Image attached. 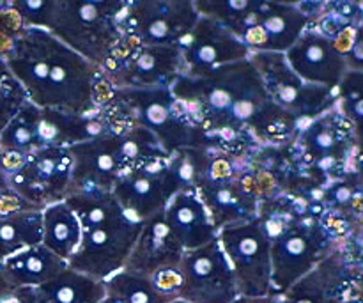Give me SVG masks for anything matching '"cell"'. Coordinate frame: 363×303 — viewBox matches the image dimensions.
I'll list each match as a JSON object with an SVG mask.
<instances>
[{
  "label": "cell",
  "instance_id": "cell-1",
  "mask_svg": "<svg viewBox=\"0 0 363 303\" xmlns=\"http://www.w3.org/2000/svg\"><path fill=\"white\" fill-rule=\"evenodd\" d=\"M170 91L195 126L211 137L216 148L234 155L250 153L257 145H286L305 128L298 117L273 103L250 59L201 78L183 75Z\"/></svg>",
  "mask_w": 363,
  "mask_h": 303
},
{
  "label": "cell",
  "instance_id": "cell-2",
  "mask_svg": "<svg viewBox=\"0 0 363 303\" xmlns=\"http://www.w3.org/2000/svg\"><path fill=\"white\" fill-rule=\"evenodd\" d=\"M28 101L39 109L89 116L112 98L101 67L89 62L45 28L27 27L4 57Z\"/></svg>",
  "mask_w": 363,
  "mask_h": 303
},
{
  "label": "cell",
  "instance_id": "cell-3",
  "mask_svg": "<svg viewBox=\"0 0 363 303\" xmlns=\"http://www.w3.org/2000/svg\"><path fill=\"white\" fill-rule=\"evenodd\" d=\"M66 204L82 227L80 247L67 263L69 268L103 282L124 270L144 222L131 216L112 192L74 190Z\"/></svg>",
  "mask_w": 363,
  "mask_h": 303
},
{
  "label": "cell",
  "instance_id": "cell-4",
  "mask_svg": "<svg viewBox=\"0 0 363 303\" xmlns=\"http://www.w3.org/2000/svg\"><path fill=\"white\" fill-rule=\"evenodd\" d=\"M201 16L218 20L252 53H286L312 23L298 2L195 0Z\"/></svg>",
  "mask_w": 363,
  "mask_h": 303
},
{
  "label": "cell",
  "instance_id": "cell-5",
  "mask_svg": "<svg viewBox=\"0 0 363 303\" xmlns=\"http://www.w3.org/2000/svg\"><path fill=\"white\" fill-rule=\"evenodd\" d=\"M105 109L116 130L144 128L158 138L167 155L188 148H216L186 116L170 87L113 89Z\"/></svg>",
  "mask_w": 363,
  "mask_h": 303
},
{
  "label": "cell",
  "instance_id": "cell-6",
  "mask_svg": "<svg viewBox=\"0 0 363 303\" xmlns=\"http://www.w3.org/2000/svg\"><path fill=\"white\" fill-rule=\"evenodd\" d=\"M67 149L73 156L69 194L85 188L112 192L119 177L138 163L172 156L163 151L155 135L138 126L108 131Z\"/></svg>",
  "mask_w": 363,
  "mask_h": 303
},
{
  "label": "cell",
  "instance_id": "cell-7",
  "mask_svg": "<svg viewBox=\"0 0 363 303\" xmlns=\"http://www.w3.org/2000/svg\"><path fill=\"white\" fill-rule=\"evenodd\" d=\"M108 131H116V128L105 106L89 116H78L39 109L27 101L0 133V145L4 153L25 158L46 148H71Z\"/></svg>",
  "mask_w": 363,
  "mask_h": 303
},
{
  "label": "cell",
  "instance_id": "cell-8",
  "mask_svg": "<svg viewBox=\"0 0 363 303\" xmlns=\"http://www.w3.org/2000/svg\"><path fill=\"white\" fill-rule=\"evenodd\" d=\"M128 2L57 0L52 32L73 52L101 67L121 43V20Z\"/></svg>",
  "mask_w": 363,
  "mask_h": 303
},
{
  "label": "cell",
  "instance_id": "cell-9",
  "mask_svg": "<svg viewBox=\"0 0 363 303\" xmlns=\"http://www.w3.org/2000/svg\"><path fill=\"white\" fill-rule=\"evenodd\" d=\"M289 148L298 167L326 187L353 170L357 138L350 121L333 106L305 124Z\"/></svg>",
  "mask_w": 363,
  "mask_h": 303
},
{
  "label": "cell",
  "instance_id": "cell-10",
  "mask_svg": "<svg viewBox=\"0 0 363 303\" xmlns=\"http://www.w3.org/2000/svg\"><path fill=\"white\" fill-rule=\"evenodd\" d=\"M101 71L112 89L172 87L186 73L177 45L147 46L123 38Z\"/></svg>",
  "mask_w": 363,
  "mask_h": 303
},
{
  "label": "cell",
  "instance_id": "cell-11",
  "mask_svg": "<svg viewBox=\"0 0 363 303\" xmlns=\"http://www.w3.org/2000/svg\"><path fill=\"white\" fill-rule=\"evenodd\" d=\"M250 62L259 71L266 92L277 106L301 123H311L337 105L335 89L307 84L287 64L284 53H252Z\"/></svg>",
  "mask_w": 363,
  "mask_h": 303
},
{
  "label": "cell",
  "instance_id": "cell-12",
  "mask_svg": "<svg viewBox=\"0 0 363 303\" xmlns=\"http://www.w3.org/2000/svg\"><path fill=\"white\" fill-rule=\"evenodd\" d=\"M218 241L236 277L241 298H266L272 294L269 238L257 219L227 226L218 231Z\"/></svg>",
  "mask_w": 363,
  "mask_h": 303
},
{
  "label": "cell",
  "instance_id": "cell-13",
  "mask_svg": "<svg viewBox=\"0 0 363 303\" xmlns=\"http://www.w3.org/2000/svg\"><path fill=\"white\" fill-rule=\"evenodd\" d=\"M201 18L191 0L128 2L121 20L123 39L147 46L179 45Z\"/></svg>",
  "mask_w": 363,
  "mask_h": 303
},
{
  "label": "cell",
  "instance_id": "cell-14",
  "mask_svg": "<svg viewBox=\"0 0 363 303\" xmlns=\"http://www.w3.org/2000/svg\"><path fill=\"white\" fill-rule=\"evenodd\" d=\"M181 188H184L183 177L177 172L172 156H162L124 172L113 184L112 194L131 216L144 222L165 211Z\"/></svg>",
  "mask_w": 363,
  "mask_h": 303
},
{
  "label": "cell",
  "instance_id": "cell-15",
  "mask_svg": "<svg viewBox=\"0 0 363 303\" xmlns=\"http://www.w3.org/2000/svg\"><path fill=\"white\" fill-rule=\"evenodd\" d=\"M177 298L188 303H234L240 298L236 277L218 238L184 252L179 265Z\"/></svg>",
  "mask_w": 363,
  "mask_h": 303
},
{
  "label": "cell",
  "instance_id": "cell-16",
  "mask_svg": "<svg viewBox=\"0 0 363 303\" xmlns=\"http://www.w3.org/2000/svg\"><path fill=\"white\" fill-rule=\"evenodd\" d=\"M73 156L67 148H46L25 156L21 165L7 176V184L38 209L66 201L71 188Z\"/></svg>",
  "mask_w": 363,
  "mask_h": 303
},
{
  "label": "cell",
  "instance_id": "cell-17",
  "mask_svg": "<svg viewBox=\"0 0 363 303\" xmlns=\"http://www.w3.org/2000/svg\"><path fill=\"white\" fill-rule=\"evenodd\" d=\"M269 298L273 303H363V290L354 265L340 243L291 290Z\"/></svg>",
  "mask_w": 363,
  "mask_h": 303
},
{
  "label": "cell",
  "instance_id": "cell-18",
  "mask_svg": "<svg viewBox=\"0 0 363 303\" xmlns=\"http://www.w3.org/2000/svg\"><path fill=\"white\" fill-rule=\"evenodd\" d=\"M186 77L201 78L227 64L250 59L252 52L218 20L201 16L179 43Z\"/></svg>",
  "mask_w": 363,
  "mask_h": 303
},
{
  "label": "cell",
  "instance_id": "cell-19",
  "mask_svg": "<svg viewBox=\"0 0 363 303\" xmlns=\"http://www.w3.org/2000/svg\"><path fill=\"white\" fill-rule=\"evenodd\" d=\"M284 55L291 70L307 84L337 89L347 73L346 60L332 39L319 34L311 25Z\"/></svg>",
  "mask_w": 363,
  "mask_h": 303
},
{
  "label": "cell",
  "instance_id": "cell-20",
  "mask_svg": "<svg viewBox=\"0 0 363 303\" xmlns=\"http://www.w3.org/2000/svg\"><path fill=\"white\" fill-rule=\"evenodd\" d=\"M183 255L184 248L170 231L162 211L144 220V226L124 270L155 279L160 273L177 272Z\"/></svg>",
  "mask_w": 363,
  "mask_h": 303
},
{
  "label": "cell",
  "instance_id": "cell-21",
  "mask_svg": "<svg viewBox=\"0 0 363 303\" xmlns=\"http://www.w3.org/2000/svg\"><path fill=\"white\" fill-rule=\"evenodd\" d=\"M163 215L184 252L197 250L218 236V229L213 224L209 211L191 187L181 188Z\"/></svg>",
  "mask_w": 363,
  "mask_h": 303
},
{
  "label": "cell",
  "instance_id": "cell-22",
  "mask_svg": "<svg viewBox=\"0 0 363 303\" xmlns=\"http://www.w3.org/2000/svg\"><path fill=\"white\" fill-rule=\"evenodd\" d=\"M67 261L60 259L43 245L21 250L2 263V270L14 290L18 287H39L55 279Z\"/></svg>",
  "mask_w": 363,
  "mask_h": 303
},
{
  "label": "cell",
  "instance_id": "cell-23",
  "mask_svg": "<svg viewBox=\"0 0 363 303\" xmlns=\"http://www.w3.org/2000/svg\"><path fill=\"white\" fill-rule=\"evenodd\" d=\"M80 222L66 201L55 202L43 209V247L69 263L80 247Z\"/></svg>",
  "mask_w": 363,
  "mask_h": 303
},
{
  "label": "cell",
  "instance_id": "cell-24",
  "mask_svg": "<svg viewBox=\"0 0 363 303\" xmlns=\"http://www.w3.org/2000/svg\"><path fill=\"white\" fill-rule=\"evenodd\" d=\"M43 303H101L106 298L105 282L64 268L55 279L35 287Z\"/></svg>",
  "mask_w": 363,
  "mask_h": 303
},
{
  "label": "cell",
  "instance_id": "cell-25",
  "mask_svg": "<svg viewBox=\"0 0 363 303\" xmlns=\"http://www.w3.org/2000/svg\"><path fill=\"white\" fill-rule=\"evenodd\" d=\"M43 211L27 209L0 216V263L21 250L41 245Z\"/></svg>",
  "mask_w": 363,
  "mask_h": 303
},
{
  "label": "cell",
  "instance_id": "cell-26",
  "mask_svg": "<svg viewBox=\"0 0 363 303\" xmlns=\"http://www.w3.org/2000/svg\"><path fill=\"white\" fill-rule=\"evenodd\" d=\"M108 303H170L177 298L176 293H167L156 286L151 277L137 275L121 270L105 280Z\"/></svg>",
  "mask_w": 363,
  "mask_h": 303
},
{
  "label": "cell",
  "instance_id": "cell-27",
  "mask_svg": "<svg viewBox=\"0 0 363 303\" xmlns=\"http://www.w3.org/2000/svg\"><path fill=\"white\" fill-rule=\"evenodd\" d=\"M335 91L337 110L353 126L357 145H363V73L347 70Z\"/></svg>",
  "mask_w": 363,
  "mask_h": 303
},
{
  "label": "cell",
  "instance_id": "cell-28",
  "mask_svg": "<svg viewBox=\"0 0 363 303\" xmlns=\"http://www.w3.org/2000/svg\"><path fill=\"white\" fill-rule=\"evenodd\" d=\"M28 101L25 89L11 73L6 60L0 57V133L14 119L18 112Z\"/></svg>",
  "mask_w": 363,
  "mask_h": 303
},
{
  "label": "cell",
  "instance_id": "cell-29",
  "mask_svg": "<svg viewBox=\"0 0 363 303\" xmlns=\"http://www.w3.org/2000/svg\"><path fill=\"white\" fill-rule=\"evenodd\" d=\"M332 41L346 60L347 70L363 73V13L344 25Z\"/></svg>",
  "mask_w": 363,
  "mask_h": 303
},
{
  "label": "cell",
  "instance_id": "cell-30",
  "mask_svg": "<svg viewBox=\"0 0 363 303\" xmlns=\"http://www.w3.org/2000/svg\"><path fill=\"white\" fill-rule=\"evenodd\" d=\"M11 7L16 11L25 27L50 31L55 18L57 0H13Z\"/></svg>",
  "mask_w": 363,
  "mask_h": 303
},
{
  "label": "cell",
  "instance_id": "cell-31",
  "mask_svg": "<svg viewBox=\"0 0 363 303\" xmlns=\"http://www.w3.org/2000/svg\"><path fill=\"white\" fill-rule=\"evenodd\" d=\"M11 303H43L35 287H18L13 291Z\"/></svg>",
  "mask_w": 363,
  "mask_h": 303
},
{
  "label": "cell",
  "instance_id": "cell-32",
  "mask_svg": "<svg viewBox=\"0 0 363 303\" xmlns=\"http://www.w3.org/2000/svg\"><path fill=\"white\" fill-rule=\"evenodd\" d=\"M14 287L7 280L6 273L2 270V263H0V303H11V297H13Z\"/></svg>",
  "mask_w": 363,
  "mask_h": 303
},
{
  "label": "cell",
  "instance_id": "cell-33",
  "mask_svg": "<svg viewBox=\"0 0 363 303\" xmlns=\"http://www.w3.org/2000/svg\"><path fill=\"white\" fill-rule=\"evenodd\" d=\"M350 236L353 238V240H357L358 243H362V245H363V216H362L360 220H358L357 226L353 227V231H351Z\"/></svg>",
  "mask_w": 363,
  "mask_h": 303
},
{
  "label": "cell",
  "instance_id": "cell-34",
  "mask_svg": "<svg viewBox=\"0 0 363 303\" xmlns=\"http://www.w3.org/2000/svg\"><path fill=\"white\" fill-rule=\"evenodd\" d=\"M0 183H7V174L4 170V149L0 145Z\"/></svg>",
  "mask_w": 363,
  "mask_h": 303
},
{
  "label": "cell",
  "instance_id": "cell-35",
  "mask_svg": "<svg viewBox=\"0 0 363 303\" xmlns=\"http://www.w3.org/2000/svg\"><path fill=\"white\" fill-rule=\"evenodd\" d=\"M170 303H188V302L181 300V298H176V300H174V302H170Z\"/></svg>",
  "mask_w": 363,
  "mask_h": 303
},
{
  "label": "cell",
  "instance_id": "cell-36",
  "mask_svg": "<svg viewBox=\"0 0 363 303\" xmlns=\"http://www.w3.org/2000/svg\"><path fill=\"white\" fill-rule=\"evenodd\" d=\"M101 303H108V302H106V300H103V302H101Z\"/></svg>",
  "mask_w": 363,
  "mask_h": 303
},
{
  "label": "cell",
  "instance_id": "cell-37",
  "mask_svg": "<svg viewBox=\"0 0 363 303\" xmlns=\"http://www.w3.org/2000/svg\"><path fill=\"white\" fill-rule=\"evenodd\" d=\"M362 6H363V2H362Z\"/></svg>",
  "mask_w": 363,
  "mask_h": 303
}]
</instances>
